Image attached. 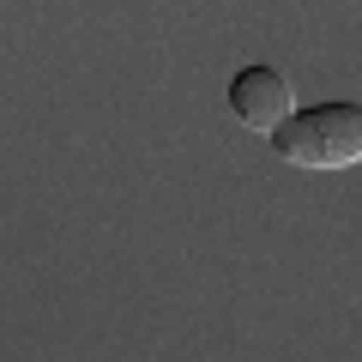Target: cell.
Segmentation results:
<instances>
[{
	"label": "cell",
	"mask_w": 362,
	"mask_h": 362,
	"mask_svg": "<svg viewBox=\"0 0 362 362\" xmlns=\"http://www.w3.org/2000/svg\"><path fill=\"white\" fill-rule=\"evenodd\" d=\"M272 151L296 169H350L362 163V103H314L272 133Z\"/></svg>",
	"instance_id": "6da1fadb"
},
{
	"label": "cell",
	"mask_w": 362,
	"mask_h": 362,
	"mask_svg": "<svg viewBox=\"0 0 362 362\" xmlns=\"http://www.w3.org/2000/svg\"><path fill=\"white\" fill-rule=\"evenodd\" d=\"M230 115L272 139V133L296 115V90H290V78L278 73V66H242V73L230 78Z\"/></svg>",
	"instance_id": "7a4b0ae2"
}]
</instances>
